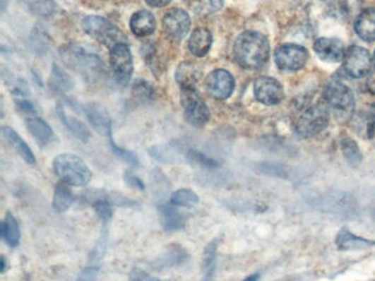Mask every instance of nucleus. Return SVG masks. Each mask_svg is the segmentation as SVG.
<instances>
[{"label": "nucleus", "mask_w": 375, "mask_h": 281, "mask_svg": "<svg viewBox=\"0 0 375 281\" xmlns=\"http://www.w3.org/2000/svg\"><path fill=\"white\" fill-rule=\"evenodd\" d=\"M234 56L242 68L254 71L261 68L270 57V43L262 33L246 31L237 37Z\"/></svg>", "instance_id": "obj_1"}, {"label": "nucleus", "mask_w": 375, "mask_h": 281, "mask_svg": "<svg viewBox=\"0 0 375 281\" xmlns=\"http://www.w3.org/2000/svg\"><path fill=\"white\" fill-rule=\"evenodd\" d=\"M60 57L69 68L88 80L97 79L104 71V64L100 57L81 45H64L60 49Z\"/></svg>", "instance_id": "obj_2"}, {"label": "nucleus", "mask_w": 375, "mask_h": 281, "mask_svg": "<svg viewBox=\"0 0 375 281\" xmlns=\"http://www.w3.org/2000/svg\"><path fill=\"white\" fill-rule=\"evenodd\" d=\"M53 170L63 183L74 187L88 185L92 180V170L80 156L75 154H61L53 162Z\"/></svg>", "instance_id": "obj_3"}, {"label": "nucleus", "mask_w": 375, "mask_h": 281, "mask_svg": "<svg viewBox=\"0 0 375 281\" xmlns=\"http://www.w3.org/2000/svg\"><path fill=\"white\" fill-rule=\"evenodd\" d=\"M82 28L90 37L112 49L120 43H127V37L110 21L100 16H88L82 21Z\"/></svg>", "instance_id": "obj_4"}, {"label": "nucleus", "mask_w": 375, "mask_h": 281, "mask_svg": "<svg viewBox=\"0 0 375 281\" xmlns=\"http://www.w3.org/2000/svg\"><path fill=\"white\" fill-rule=\"evenodd\" d=\"M331 114L328 109L321 104L304 109L296 120V133L302 138H309L317 136L328 126Z\"/></svg>", "instance_id": "obj_5"}, {"label": "nucleus", "mask_w": 375, "mask_h": 281, "mask_svg": "<svg viewBox=\"0 0 375 281\" xmlns=\"http://www.w3.org/2000/svg\"><path fill=\"white\" fill-rule=\"evenodd\" d=\"M181 104L189 124L195 128H203L208 124L210 112L196 87L181 88Z\"/></svg>", "instance_id": "obj_6"}, {"label": "nucleus", "mask_w": 375, "mask_h": 281, "mask_svg": "<svg viewBox=\"0 0 375 281\" xmlns=\"http://www.w3.org/2000/svg\"><path fill=\"white\" fill-rule=\"evenodd\" d=\"M323 96L326 102L333 112L345 116L352 114L355 109V96L352 90L340 80L333 79L326 85Z\"/></svg>", "instance_id": "obj_7"}, {"label": "nucleus", "mask_w": 375, "mask_h": 281, "mask_svg": "<svg viewBox=\"0 0 375 281\" xmlns=\"http://www.w3.org/2000/svg\"><path fill=\"white\" fill-rule=\"evenodd\" d=\"M276 66L283 72H296L305 66L309 59V52L302 45L285 43L275 49Z\"/></svg>", "instance_id": "obj_8"}, {"label": "nucleus", "mask_w": 375, "mask_h": 281, "mask_svg": "<svg viewBox=\"0 0 375 281\" xmlns=\"http://www.w3.org/2000/svg\"><path fill=\"white\" fill-rule=\"evenodd\" d=\"M110 65L116 80L122 86L129 84L133 73V59L127 43H120L110 49Z\"/></svg>", "instance_id": "obj_9"}, {"label": "nucleus", "mask_w": 375, "mask_h": 281, "mask_svg": "<svg viewBox=\"0 0 375 281\" xmlns=\"http://www.w3.org/2000/svg\"><path fill=\"white\" fill-rule=\"evenodd\" d=\"M343 61L345 72L353 78H361L371 73L373 59L368 49L363 47L352 45L345 49Z\"/></svg>", "instance_id": "obj_10"}, {"label": "nucleus", "mask_w": 375, "mask_h": 281, "mask_svg": "<svg viewBox=\"0 0 375 281\" xmlns=\"http://www.w3.org/2000/svg\"><path fill=\"white\" fill-rule=\"evenodd\" d=\"M165 35L174 41H181L189 33L191 18L185 10L172 8L165 13L162 21Z\"/></svg>", "instance_id": "obj_11"}, {"label": "nucleus", "mask_w": 375, "mask_h": 281, "mask_svg": "<svg viewBox=\"0 0 375 281\" xmlns=\"http://www.w3.org/2000/svg\"><path fill=\"white\" fill-rule=\"evenodd\" d=\"M206 88L213 98L225 100L234 92V76L226 69H215L207 76Z\"/></svg>", "instance_id": "obj_12"}, {"label": "nucleus", "mask_w": 375, "mask_h": 281, "mask_svg": "<svg viewBox=\"0 0 375 281\" xmlns=\"http://www.w3.org/2000/svg\"><path fill=\"white\" fill-rule=\"evenodd\" d=\"M254 96L266 106H276L283 100V87L272 77H258L254 82Z\"/></svg>", "instance_id": "obj_13"}, {"label": "nucleus", "mask_w": 375, "mask_h": 281, "mask_svg": "<svg viewBox=\"0 0 375 281\" xmlns=\"http://www.w3.org/2000/svg\"><path fill=\"white\" fill-rule=\"evenodd\" d=\"M316 55L327 63H338L345 56V47L340 40L335 37H321L314 43Z\"/></svg>", "instance_id": "obj_14"}, {"label": "nucleus", "mask_w": 375, "mask_h": 281, "mask_svg": "<svg viewBox=\"0 0 375 281\" xmlns=\"http://www.w3.org/2000/svg\"><path fill=\"white\" fill-rule=\"evenodd\" d=\"M86 114L90 126L95 128V131L105 136H112V121L107 112L100 104H86L83 108Z\"/></svg>", "instance_id": "obj_15"}, {"label": "nucleus", "mask_w": 375, "mask_h": 281, "mask_svg": "<svg viewBox=\"0 0 375 281\" xmlns=\"http://www.w3.org/2000/svg\"><path fill=\"white\" fill-rule=\"evenodd\" d=\"M162 227L167 232H174L184 229L186 225V215L175 208V205L162 203L157 208Z\"/></svg>", "instance_id": "obj_16"}, {"label": "nucleus", "mask_w": 375, "mask_h": 281, "mask_svg": "<svg viewBox=\"0 0 375 281\" xmlns=\"http://www.w3.org/2000/svg\"><path fill=\"white\" fill-rule=\"evenodd\" d=\"M57 116L60 119V121L64 124L65 128L78 140H82L83 143H88L90 142V138H92V133H90V128L84 122L78 120L75 116L67 114L65 112V108L63 104H59L56 109Z\"/></svg>", "instance_id": "obj_17"}, {"label": "nucleus", "mask_w": 375, "mask_h": 281, "mask_svg": "<svg viewBox=\"0 0 375 281\" xmlns=\"http://www.w3.org/2000/svg\"><path fill=\"white\" fill-rule=\"evenodd\" d=\"M189 258L186 251L179 245L169 247L165 253H162L160 256L152 262V268L155 270H163V269L172 268L177 265L183 264Z\"/></svg>", "instance_id": "obj_18"}, {"label": "nucleus", "mask_w": 375, "mask_h": 281, "mask_svg": "<svg viewBox=\"0 0 375 281\" xmlns=\"http://www.w3.org/2000/svg\"><path fill=\"white\" fill-rule=\"evenodd\" d=\"M157 28L153 13L148 10H140L132 15L130 19V29L136 37H143L151 35Z\"/></svg>", "instance_id": "obj_19"}, {"label": "nucleus", "mask_w": 375, "mask_h": 281, "mask_svg": "<svg viewBox=\"0 0 375 281\" xmlns=\"http://www.w3.org/2000/svg\"><path fill=\"white\" fill-rule=\"evenodd\" d=\"M355 31L361 40L365 42L375 41V8L363 10L357 17L355 23Z\"/></svg>", "instance_id": "obj_20"}, {"label": "nucleus", "mask_w": 375, "mask_h": 281, "mask_svg": "<svg viewBox=\"0 0 375 281\" xmlns=\"http://www.w3.org/2000/svg\"><path fill=\"white\" fill-rule=\"evenodd\" d=\"M11 94H13L15 104L21 112L25 114H35L37 112V106L33 102L32 95L27 83L23 79H17L11 86Z\"/></svg>", "instance_id": "obj_21"}, {"label": "nucleus", "mask_w": 375, "mask_h": 281, "mask_svg": "<svg viewBox=\"0 0 375 281\" xmlns=\"http://www.w3.org/2000/svg\"><path fill=\"white\" fill-rule=\"evenodd\" d=\"M213 44V35L206 28H197L189 40V49L191 54L203 57L209 52Z\"/></svg>", "instance_id": "obj_22"}, {"label": "nucleus", "mask_w": 375, "mask_h": 281, "mask_svg": "<svg viewBox=\"0 0 375 281\" xmlns=\"http://www.w3.org/2000/svg\"><path fill=\"white\" fill-rule=\"evenodd\" d=\"M25 128L40 146H47L54 138L52 128L47 122L43 121L42 119L37 116L28 118L25 120Z\"/></svg>", "instance_id": "obj_23"}, {"label": "nucleus", "mask_w": 375, "mask_h": 281, "mask_svg": "<svg viewBox=\"0 0 375 281\" xmlns=\"http://www.w3.org/2000/svg\"><path fill=\"white\" fill-rule=\"evenodd\" d=\"M335 244L340 251H359V249L374 246L375 241L357 237V235L352 234L349 229L343 227L338 233V237L335 239Z\"/></svg>", "instance_id": "obj_24"}, {"label": "nucleus", "mask_w": 375, "mask_h": 281, "mask_svg": "<svg viewBox=\"0 0 375 281\" xmlns=\"http://www.w3.org/2000/svg\"><path fill=\"white\" fill-rule=\"evenodd\" d=\"M181 146L177 142L155 145L148 150V153L161 163H175L181 157Z\"/></svg>", "instance_id": "obj_25"}, {"label": "nucleus", "mask_w": 375, "mask_h": 281, "mask_svg": "<svg viewBox=\"0 0 375 281\" xmlns=\"http://www.w3.org/2000/svg\"><path fill=\"white\" fill-rule=\"evenodd\" d=\"M3 136L7 140L8 143L11 144L17 150L25 162L29 164L35 163V157L33 155L32 150L13 128L3 126Z\"/></svg>", "instance_id": "obj_26"}, {"label": "nucleus", "mask_w": 375, "mask_h": 281, "mask_svg": "<svg viewBox=\"0 0 375 281\" xmlns=\"http://www.w3.org/2000/svg\"><path fill=\"white\" fill-rule=\"evenodd\" d=\"M0 234L4 241L11 247H17L20 243V227L16 217L11 213H7L5 220L1 222Z\"/></svg>", "instance_id": "obj_27"}, {"label": "nucleus", "mask_w": 375, "mask_h": 281, "mask_svg": "<svg viewBox=\"0 0 375 281\" xmlns=\"http://www.w3.org/2000/svg\"><path fill=\"white\" fill-rule=\"evenodd\" d=\"M50 35L47 32V30L41 25H35L31 31L30 37H29V44L31 49L37 55H45L49 52L51 47Z\"/></svg>", "instance_id": "obj_28"}, {"label": "nucleus", "mask_w": 375, "mask_h": 281, "mask_svg": "<svg viewBox=\"0 0 375 281\" xmlns=\"http://www.w3.org/2000/svg\"><path fill=\"white\" fill-rule=\"evenodd\" d=\"M73 203H74V195L69 185L63 181L57 184L53 196V209L59 213H65L67 209H70Z\"/></svg>", "instance_id": "obj_29"}, {"label": "nucleus", "mask_w": 375, "mask_h": 281, "mask_svg": "<svg viewBox=\"0 0 375 281\" xmlns=\"http://www.w3.org/2000/svg\"><path fill=\"white\" fill-rule=\"evenodd\" d=\"M198 77L199 71L196 65L189 62L181 63L177 67V73H175V78H177V82L179 83L181 88L196 87Z\"/></svg>", "instance_id": "obj_30"}, {"label": "nucleus", "mask_w": 375, "mask_h": 281, "mask_svg": "<svg viewBox=\"0 0 375 281\" xmlns=\"http://www.w3.org/2000/svg\"><path fill=\"white\" fill-rule=\"evenodd\" d=\"M50 86L55 92H66L73 88V80L70 75L59 65L53 64L51 69Z\"/></svg>", "instance_id": "obj_31"}, {"label": "nucleus", "mask_w": 375, "mask_h": 281, "mask_svg": "<svg viewBox=\"0 0 375 281\" xmlns=\"http://www.w3.org/2000/svg\"><path fill=\"white\" fill-rule=\"evenodd\" d=\"M340 148L347 163L353 168L359 167L362 163L363 156L357 142L353 138H345L341 140Z\"/></svg>", "instance_id": "obj_32"}, {"label": "nucleus", "mask_w": 375, "mask_h": 281, "mask_svg": "<svg viewBox=\"0 0 375 281\" xmlns=\"http://www.w3.org/2000/svg\"><path fill=\"white\" fill-rule=\"evenodd\" d=\"M187 7L196 15L208 16L224 6L225 0H185Z\"/></svg>", "instance_id": "obj_33"}, {"label": "nucleus", "mask_w": 375, "mask_h": 281, "mask_svg": "<svg viewBox=\"0 0 375 281\" xmlns=\"http://www.w3.org/2000/svg\"><path fill=\"white\" fill-rule=\"evenodd\" d=\"M198 203L199 197L197 193L193 190L187 189V188H181V189L177 190L171 196V203L175 207L191 209V208L198 205Z\"/></svg>", "instance_id": "obj_34"}, {"label": "nucleus", "mask_w": 375, "mask_h": 281, "mask_svg": "<svg viewBox=\"0 0 375 281\" xmlns=\"http://www.w3.org/2000/svg\"><path fill=\"white\" fill-rule=\"evenodd\" d=\"M186 158L191 166H196V167L208 170L217 169L219 167V163L216 160L209 157L201 150H194V148L187 150Z\"/></svg>", "instance_id": "obj_35"}, {"label": "nucleus", "mask_w": 375, "mask_h": 281, "mask_svg": "<svg viewBox=\"0 0 375 281\" xmlns=\"http://www.w3.org/2000/svg\"><path fill=\"white\" fill-rule=\"evenodd\" d=\"M217 242H211L205 249L204 262H203V270H204V279L201 281H213L216 268Z\"/></svg>", "instance_id": "obj_36"}, {"label": "nucleus", "mask_w": 375, "mask_h": 281, "mask_svg": "<svg viewBox=\"0 0 375 281\" xmlns=\"http://www.w3.org/2000/svg\"><path fill=\"white\" fill-rule=\"evenodd\" d=\"M90 201H92L93 208L97 213L98 217L104 222H107L112 219V203H110L109 197L107 195H94Z\"/></svg>", "instance_id": "obj_37"}, {"label": "nucleus", "mask_w": 375, "mask_h": 281, "mask_svg": "<svg viewBox=\"0 0 375 281\" xmlns=\"http://www.w3.org/2000/svg\"><path fill=\"white\" fill-rule=\"evenodd\" d=\"M110 145H112V152H114L120 160H124L126 163L129 164L132 166L139 165V160H138V156L131 152V150H126V148H120L119 145L114 143V138L112 136H109Z\"/></svg>", "instance_id": "obj_38"}, {"label": "nucleus", "mask_w": 375, "mask_h": 281, "mask_svg": "<svg viewBox=\"0 0 375 281\" xmlns=\"http://www.w3.org/2000/svg\"><path fill=\"white\" fill-rule=\"evenodd\" d=\"M132 92H133L134 97L141 100H149L151 97H153V89L143 79H138L137 82L134 83Z\"/></svg>", "instance_id": "obj_39"}, {"label": "nucleus", "mask_w": 375, "mask_h": 281, "mask_svg": "<svg viewBox=\"0 0 375 281\" xmlns=\"http://www.w3.org/2000/svg\"><path fill=\"white\" fill-rule=\"evenodd\" d=\"M32 9L37 15L42 16V17H51V16L54 15L56 7H55V4L53 3L52 0H39L35 3Z\"/></svg>", "instance_id": "obj_40"}, {"label": "nucleus", "mask_w": 375, "mask_h": 281, "mask_svg": "<svg viewBox=\"0 0 375 281\" xmlns=\"http://www.w3.org/2000/svg\"><path fill=\"white\" fill-rule=\"evenodd\" d=\"M365 116V124H367V134L369 138H372L375 133V102L371 104Z\"/></svg>", "instance_id": "obj_41"}, {"label": "nucleus", "mask_w": 375, "mask_h": 281, "mask_svg": "<svg viewBox=\"0 0 375 281\" xmlns=\"http://www.w3.org/2000/svg\"><path fill=\"white\" fill-rule=\"evenodd\" d=\"M129 281H169L162 280V279L157 278V277L151 276L148 273L141 270L139 268H134L130 274Z\"/></svg>", "instance_id": "obj_42"}, {"label": "nucleus", "mask_w": 375, "mask_h": 281, "mask_svg": "<svg viewBox=\"0 0 375 281\" xmlns=\"http://www.w3.org/2000/svg\"><path fill=\"white\" fill-rule=\"evenodd\" d=\"M98 276V267L88 266L83 269L76 281H96Z\"/></svg>", "instance_id": "obj_43"}, {"label": "nucleus", "mask_w": 375, "mask_h": 281, "mask_svg": "<svg viewBox=\"0 0 375 281\" xmlns=\"http://www.w3.org/2000/svg\"><path fill=\"white\" fill-rule=\"evenodd\" d=\"M124 181L127 183V185L129 186V187L134 188V189H145V186H144L143 181H142L138 176L130 173V172H126V174H124Z\"/></svg>", "instance_id": "obj_44"}, {"label": "nucleus", "mask_w": 375, "mask_h": 281, "mask_svg": "<svg viewBox=\"0 0 375 281\" xmlns=\"http://www.w3.org/2000/svg\"><path fill=\"white\" fill-rule=\"evenodd\" d=\"M172 0H145V3L151 7H165V6L169 5Z\"/></svg>", "instance_id": "obj_45"}, {"label": "nucleus", "mask_w": 375, "mask_h": 281, "mask_svg": "<svg viewBox=\"0 0 375 281\" xmlns=\"http://www.w3.org/2000/svg\"><path fill=\"white\" fill-rule=\"evenodd\" d=\"M367 86H368L369 92L372 95H375V72H373L372 74L369 76Z\"/></svg>", "instance_id": "obj_46"}, {"label": "nucleus", "mask_w": 375, "mask_h": 281, "mask_svg": "<svg viewBox=\"0 0 375 281\" xmlns=\"http://www.w3.org/2000/svg\"><path fill=\"white\" fill-rule=\"evenodd\" d=\"M258 278H260V275L254 274L251 275V276L246 277V278L244 279L242 281H258Z\"/></svg>", "instance_id": "obj_47"}, {"label": "nucleus", "mask_w": 375, "mask_h": 281, "mask_svg": "<svg viewBox=\"0 0 375 281\" xmlns=\"http://www.w3.org/2000/svg\"><path fill=\"white\" fill-rule=\"evenodd\" d=\"M0 270L1 273H5L6 270V261L4 256H1V261H0Z\"/></svg>", "instance_id": "obj_48"}, {"label": "nucleus", "mask_w": 375, "mask_h": 281, "mask_svg": "<svg viewBox=\"0 0 375 281\" xmlns=\"http://www.w3.org/2000/svg\"><path fill=\"white\" fill-rule=\"evenodd\" d=\"M373 64H374V66H375V51H374V55H373Z\"/></svg>", "instance_id": "obj_49"}]
</instances>
